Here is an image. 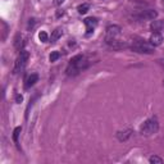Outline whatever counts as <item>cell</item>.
<instances>
[{"instance_id":"cell-16","label":"cell","mask_w":164,"mask_h":164,"mask_svg":"<svg viewBox=\"0 0 164 164\" xmlns=\"http://www.w3.org/2000/svg\"><path fill=\"white\" fill-rule=\"evenodd\" d=\"M82 59H83V55L78 54V55L73 56V58L71 59V62H69V64H76V63H78V62H80V60H82Z\"/></svg>"},{"instance_id":"cell-12","label":"cell","mask_w":164,"mask_h":164,"mask_svg":"<svg viewBox=\"0 0 164 164\" xmlns=\"http://www.w3.org/2000/svg\"><path fill=\"white\" fill-rule=\"evenodd\" d=\"M90 9V7H89V4H81V5L77 8V10H78V13L80 14H86L89 12Z\"/></svg>"},{"instance_id":"cell-5","label":"cell","mask_w":164,"mask_h":164,"mask_svg":"<svg viewBox=\"0 0 164 164\" xmlns=\"http://www.w3.org/2000/svg\"><path fill=\"white\" fill-rule=\"evenodd\" d=\"M162 42H163V36L160 32H154V34L150 36V44L153 45V46H159Z\"/></svg>"},{"instance_id":"cell-9","label":"cell","mask_w":164,"mask_h":164,"mask_svg":"<svg viewBox=\"0 0 164 164\" xmlns=\"http://www.w3.org/2000/svg\"><path fill=\"white\" fill-rule=\"evenodd\" d=\"M150 27H151V30H153L154 32H159L164 27V22H163V20H154V22L150 24Z\"/></svg>"},{"instance_id":"cell-21","label":"cell","mask_w":164,"mask_h":164,"mask_svg":"<svg viewBox=\"0 0 164 164\" xmlns=\"http://www.w3.org/2000/svg\"><path fill=\"white\" fill-rule=\"evenodd\" d=\"M163 86H164V80H163Z\"/></svg>"},{"instance_id":"cell-14","label":"cell","mask_w":164,"mask_h":164,"mask_svg":"<svg viewBox=\"0 0 164 164\" xmlns=\"http://www.w3.org/2000/svg\"><path fill=\"white\" fill-rule=\"evenodd\" d=\"M59 58H60V53L59 51H53L50 54V56H49V60L53 63V62H56Z\"/></svg>"},{"instance_id":"cell-4","label":"cell","mask_w":164,"mask_h":164,"mask_svg":"<svg viewBox=\"0 0 164 164\" xmlns=\"http://www.w3.org/2000/svg\"><path fill=\"white\" fill-rule=\"evenodd\" d=\"M121 36V27L117 26V24H113V26H109L106 28V39L105 41L108 40H116Z\"/></svg>"},{"instance_id":"cell-1","label":"cell","mask_w":164,"mask_h":164,"mask_svg":"<svg viewBox=\"0 0 164 164\" xmlns=\"http://www.w3.org/2000/svg\"><path fill=\"white\" fill-rule=\"evenodd\" d=\"M159 130V123L157 121V118H150L144 122V124L141 126L140 128V132L145 136H151V135L157 133Z\"/></svg>"},{"instance_id":"cell-15","label":"cell","mask_w":164,"mask_h":164,"mask_svg":"<svg viewBox=\"0 0 164 164\" xmlns=\"http://www.w3.org/2000/svg\"><path fill=\"white\" fill-rule=\"evenodd\" d=\"M39 39H40L41 42H48V40H49L48 34H46L45 31H40V34H39Z\"/></svg>"},{"instance_id":"cell-13","label":"cell","mask_w":164,"mask_h":164,"mask_svg":"<svg viewBox=\"0 0 164 164\" xmlns=\"http://www.w3.org/2000/svg\"><path fill=\"white\" fill-rule=\"evenodd\" d=\"M149 162L151 164H162L163 163V159L160 157H158V155H153V157H150Z\"/></svg>"},{"instance_id":"cell-6","label":"cell","mask_w":164,"mask_h":164,"mask_svg":"<svg viewBox=\"0 0 164 164\" xmlns=\"http://www.w3.org/2000/svg\"><path fill=\"white\" fill-rule=\"evenodd\" d=\"M37 80H39V75H37V73H32V75H30L26 78V83H24L26 89H30L31 86H34L36 82H37Z\"/></svg>"},{"instance_id":"cell-20","label":"cell","mask_w":164,"mask_h":164,"mask_svg":"<svg viewBox=\"0 0 164 164\" xmlns=\"http://www.w3.org/2000/svg\"><path fill=\"white\" fill-rule=\"evenodd\" d=\"M53 1H54L55 5H62L64 3V0H53Z\"/></svg>"},{"instance_id":"cell-19","label":"cell","mask_w":164,"mask_h":164,"mask_svg":"<svg viewBox=\"0 0 164 164\" xmlns=\"http://www.w3.org/2000/svg\"><path fill=\"white\" fill-rule=\"evenodd\" d=\"M23 101V96L20 95V94H18L17 96H15V102H18V104H20V102Z\"/></svg>"},{"instance_id":"cell-18","label":"cell","mask_w":164,"mask_h":164,"mask_svg":"<svg viewBox=\"0 0 164 164\" xmlns=\"http://www.w3.org/2000/svg\"><path fill=\"white\" fill-rule=\"evenodd\" d=\"M20 35H17V37H15V41H14V46L17 49H20V46H22V39L19 40Z\"/></svg>"},{"instance_id":"cell-22","label":"cell","mask_w":164,"mask_h":164,"mask_svg":"<svg viewBox=\"0 0 164 164\" xmlns=\"http://www.w3.org/2000/svg\"><path fill=\"white\" fill-rule=\"evenodd\" d=\"M163 4H164V0H163Z\"/></svg>"},{"instance_id":"cell-8","label":"cell","mask_w":164,"mask_h":164,"mask_svg":"<svg viewBox=\"0 0 164 164\" xmlns=\"http://www.w3.org/2000/svg\"><path fill=\"white\" fill-rule=\"evenodd\" d=\"M157 15H158V13L155 10H153V9H149V10H145L144 13H141V15H140V18H144V19H155L157 18Z\"/></svg>"},{"instance_id":"cell-7","label":"cell","mask_w":164,"mask_h":164,"mask_svg":"<svg viewBox=\"0 0 164 164\" xmlns=\"http://www.w3.org/2000/svg\"><path fill=\"white\" fill-rule=\"evenodd\" d=\"M85 24H86V27H87V34H91V32H94V28H95V26L97 24V20H96V18H86Z\"/></svg>"},{"instance_id":"cell-17","label":"cell","mask_w":164,"mask_h":164,"mask_svg":"<svg viewBox=\"0 0 164 164\" xmlns=\"http://www.w3.org/2000/svg\"><path fill=\"white\" fill-rule=\"evenodd\" d=\"M20 131H22V127H17V128L14 130V132H13V140H14L15 142L18 141V136H19Z\"/></svg>"},{"instance_id":"cell-11","label":"cell","mask_w":164,"mask_h":164,"mask_svg":"<svg viewBox=\"0 0 164 164\" xmlns=\"http://www.w3.org/2000/svg\"><path fill=\"white\" fill-rule=\"evenodd\" d=\"M62 35H63V30L59 27V28H55L54 31H53V34H51V42H55L58 39L62 37Z\"/></svg>"},{"instance_id":"cell-2","label":"cell","mask_w":164,"mask_h":164,"mask_svg":"<svg viewBox=\"0 0 164 164\" xmlns=\"http://www.w3.org/2000/svg\"><path fill=\"white\" fill-rule=\"evenodd\" d=\"M133 51L136 53H140V54H151L154 53V46L151 44H146V42H142V41H137L135 42L132 46H131Z\"/></svg>"},{"instance_id":"cell-3","label":"cell","mask_w":164,"mask_h":164,"mask_svg":"<svg viewBox=\"0 0 164 164\" xmlns=\"http://www.w3.org/2000/svg\"><path fill=\"white\" fill-rule=\"evenodd\" d=\"M30 58V53L27 50H20V54L18 56L17 62H15V67H14V73H18V72H22L24 67L27 64V60Z\"/></svg>"},{"instance_id":"cell-10","label":"cell","mask_w":164,"mask_h":164,"mask_svg":"<svg viewBox=\"0 0 164 164\" xmlns=\"http://www.w3.org/2000/svg\"><path fill=\"white\" fill-rule=\"evenodd\" d=\"M131 136V131L127 130V131H119V132L117 133V137L119 141H126L127 138Z\"/></svg>"}]
</instances>
